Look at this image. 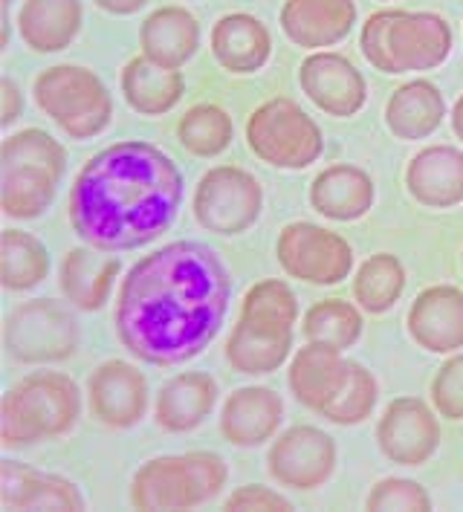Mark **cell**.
Wrapping results in <instances>:
<instances>
[{"mask_svg":"<svg viewBox=\"0 0 463 512\" xmlns=\"http://www.w3.org/2000/svg\"><path fill=\"white\" fill-rule=\"evenodd\" d=\"M90 411L108 429H134L148 411V379L125 359L102 362L87 379Z\"/></svg>","mask_w":463,"mask_h":512,"instance_id":"4fadbf2b","label":"cell"},{"mask_svg":"<svg viewBox=\"0 0 463 512\" xmlns=\"http://www.w3.org/2000/svg\"><path fill=\"white\" fill-rule=\"evenodd\" d=\"M0 504L3 510H84L82 492L73 481L18 460L0 463Z\"/></svg>","mask_w":463,"mask_h":512,"instance_id":"ac0fdd59","label":"cell"},{"mask_svg":"<svg viewBox=\"0 0 463 512\" xmlns=\"http://www.w3.org/2000/svg\"><path fill=\"white\" fill-rule=\"evenodd\" d=\"M365 507L377 512H429L432 498L423 486L409 478H385L365 498Z\"/></svg>","mask_w":463,"mask_h":512,"instance_id":"74e56055","label":"cell"},{"mask_svg":"<svg viewBox=\"0 0 463 512\" xmlns=\"http://www.w3.org/2000/svg\"><path fill=\"white\" fill-rule=\"evenodd\" d=\"M223 510H261V512H290L293 504L273 492L270 486H241L238 492H232L226 501H223Z\"/></svg>","mask_w":463,"mask_h":512,"instance_id":"ab89813d","label":"cell"},{"mask_svg":"<svg viewBox=\"0 0 463 512\" xmlns=\"http://www.w3.org/2000/svg\"><path fill=\"white\" fill-rule=\"evenodd\" d=\"M449 119H452V131L458 139H463V96L455 102V108L449 113Z\"/></svg>","mask_w":463,"mask_h":512,"instance_id":"7bdbcfd3","label":"cell"},{"mask_svg":"<svg viewBox=\"0 0 463 512\" xmlns=\"http://www.w3.org/2000/svg\"><path fill=\"white\" fill-rule=\"evenodd\" d=\"M452 27L437 12L380 9L359 32V50L368 64L388 76L440 67L452 53Z\"/></svg>","mask_w":463,"mask_h":512,"instance_id":"3957f363","label":"cell"},{"mask_svg":"<svg viewBox=\"0 0 463 512\" xmlns=\"http://www.w3.org/2000/svg\"><path fill=\"white\" fill-rule=\"evenodd\" d=\"M212 55L226 73H258L273 55V35L255 15L232 12L212 27Z\"/></svg>","mask_w":463,"mask_h":512,"instance_id":"603a6c76","label":"cell"},{"mask_svg":"<svg viewBox=\"0 0 463 512\" xmlns=\"http://www.w3.org/2000/svg\"><path fill=\"white\" fill-rule=\"evenodd\" d=\"M432 403L446 420H463V353L452 356L432 379Z\"/></svg>","mask_w":463,"mask_h":512,"instance_id":"f35d334b","label":"cell"},{"mask_svg":"<svg viewBox=\"0 0 463 512\" xmlns=\"http://www.w3.org/2000/svg\"><path fill=\"white\" fill-rule=\"evenodd\" d=\"M177 139L189 154L209 160L232 145L235 125H232V116L218 105H194L180 116Z\"/></svg>","mask_w":463,"mask_h":512,"instance_id":"e575fe53","label":"cell"},{"mask_svg":"<svg viewBox=\"0 0 463 512\" xmlns=\"http://www.w3.org/2000/svg\"><path fill=\"white\" fill-rule=\"evenodd\" d=\"M380 452L400 466H423L440 449V423L435 411L417 397H400L385 405L377 423Z\"/></svg>","mask_w":463,"mask_h":512,"instance_id":"7c38bea8","label":"cell"},{"mask_svg":"<svg viewBox=\"0 0 463 512\" xmlns=\"http://www.w3.org/2000/svg\"><path fill=\"white\" fill-rule=\"evenodd\" d=\"M301 330L307 342L327 345L333 351H348L362 336V313L345 298H325L304 313Z\"/></svg>","mask_w":463,"mask_h":512,"instance_id":"d6a6232c","label":"cell"},{"mask_svg":"<svg viewBox=\"0 0 463 512\" xmlns=\"http://www.w3.org/2000/svg\"><path fill=\"white\" fill-rule=\"evenodd\" d=\"M281 270L316 287L342 284L354 270V249L342 235L319 223L296 220L287 223L275 243Z\"/></svg>","mask_w":463,"mask_h":512,"instance_id":"30bf717a","label":"cell"},{"mask_svg":"<svg viewBox=\"0 0 463 512\" xmlns=\"http://www.w3.org/2000/svg\"><path fill=\"white\" fill-rule=\"evenodd\" d=\"M58 177H53L44 168H29V165H3V180H0V203L3 215L9 220H32L41 217L55 200Z\"/></svg>","mask_w":463,"mask_h":512,"instance_id":"f546056e","label":"cell"},{"mask_svg":"<svg viewBox=\"0 0 463 512\" xmlns=\"http://www.w3.org/2000/svg\"><path fill=\"white\" fill-rule=\"evenodd\" d=\"M191 209L206 232L241 235L261 217L264 191H261V183L244 168L218 165L200 177Z\"/></svg>","mask_w":463,"mask_h":512,"instance_id":"9c48e42d","label":"cell"},{"mask_svg":"<svg viewBox=\"0 0 463 512\" xmlns=\"http://www.w3.org/2000/svg\"><path fill=\"white\" fill-rule=\"evenodd\" d=\"M356 24L354 0H287L281 9V29L301 50L336 47Z\"/></svg>","mask_w":463,"mask_h":512,"instance_id":"e0dca14e","label":"cell"},{"mask_svg":"<svg viewBox=\"0 0 463 512\" xmlns=\"http://www.w3.org/2000/svg\"><path fill=\"white\" fill-rule=\"evenodd\" d=\"M299 84L304 96L316 108L325 110L327 116H336V119L356 116L368 102L365 76L356 70L351 58L330 53V50L307 55L301 61Z\"/></svg>","mask_w":463,"mask_h":512,"instance_id":"5bb4252c","label":"cell"},{"mask_svg":"<svg viewBox=\"0 0 463 512\" xmlns=\"http://www.w3.org/2000/svg\"><path fill=\"white\" fill-rule=\"evenodd\" d=\"M139 44L145 58L180 70L200 47V24L183 6H163L145 18Z\"/></svg>","mask_w":463,"mask_h":512,"instance_id":"4316f807","label":"cell"},{"mask_svg":"<svg viewBox=\"0 0 463 512\" xmlns=\"http://www.w3.org/2000/svg\"><path fill=\"white\" fill-rule=\"evenodd\" d=\"M443 119H446V99L440 87L426 79L406 81L391 93L385 105V125L403 142L429 139L443 125Z\"/></svg>","mask_w":463,"mask_h":512,"instance_id":"d4e9b609","label":"cell"},{"mask_svg":"<svg viewBox=\"0 0 463 512\" xmlns=\"http://www.w3.org/2000/svg\"><path fill=\"white\" fill-rule=\"evenodd\" d=\"M409 336L429 353H455L463 348V293L437 284L411 301L406 316Z\"/></svg>","mask_w":463,"mask_h":512,"instance_id":"9a60e30c","label":"cell"},{"mask_svg":"<svg viewBox=\"0 0 463 512\" xmlns=\"http://www.w3.org/2000/svg\"><path fill=\"white\" fill-rule=\"evenodd\" d=\"M119 272H122V264L113 252L96 249V246H76L61 258L58 287L70 301V307L93 313L105 307Z\"/></svg>","mask_w":463,"mask_h":512,"instance_id":"d6986e66","label":"cell"},{"mask_svg":"<svg viewBox=\"0 0 463 512\" xmlns=\"http://www.w3.org/2000/svg\"><path fill=\"white\" fill-rule=\"evenodd\" d=\"M99 9H105L110 15H134L148 0H93Z\"/></svg>","mask_w":463,"mask_h":512,"instance_id":"b9f144b4","label":"cell"},{"mask_svg":"<svg viewBox=\"0 0 463 512\" xmlns=\"http://www.w3.org/2000/svg\"><path fill=\"white\" fill-rule=\"evenodd\" d=\"M50 275V252L35 235L6 229L0 241V281L9 293H27Z\"/></svg>","mask_w":463,"mask_h":512,"instance_id":"4dcf8cb0","label":"cell"},{"mask_svg":"<svg viewBox=\"0 0 463 512\" xmlns=\"http://www.w3.org/2000/svg\"><path fill=\"white\" fill-rule=\"evenodd\" d=\"M229 301L232 278L212 246L165 243L122 278L116 336L139 362L183 365L215 342Z\"/></svg>","mask_w":463,"mask_h":512,"instance_id":"6da1fadb","label":"cell"},{"mask_svg":"<svg viewBox=\"0 0 463 512\" xmlns=\"http://www.w3.org/2000/svg\"><path fill=\"white\" fill-rule=\"evenodd\" d=\"M3 165H29V168H44L53 177H64L67 154L64 145L41 128H24L18 134L3 139Z\"/></svg>","mask_w":463,"mask_h":512,"instance_id":"8d00e7d4","label":"cell"},{"mask_svg":"<svg viewBox=\"0 0 463 512\" xmlns=\"http://www.w3.org/2000/svg\"><path fill=\"white\" fill-rule=\"evenodd\" d=\"M3 3H6V6H12V0H3Z\"/></svg>","mask_w":463,"mask_h":512,"instance_id":"ee69618b","label":"cell"},{"mask_svg":"<svg viewBox=\"0 0 463 512\" xmlns=\"http://www.w3.org/2000/svg\"><path fill=\"white\" fill-rule=\"evenodd\" d=\"M403 290H406V267L391 252L371 255L354 275L356 304L371 316L388 313L400 301Z\"/></svg>","mask_w":463,"mask_h":512,"instance_id":"1f68e13d","label":"cell"},{"mask_svg":"<svg viewBox=\"0 0 463 512\" xmlns=\"http://www.w3.org/2000/svg\"><path fill=\"white\" fill-rule=\"evenodd\" d=\"M218 382L203 371H186L165 382L154 403V417L163 432H194L218 405Z\"/></svg>","mask_w":463,"mask_h":512,"instance_id":"7402d4cb","label":"cell"},{"mask_svg":"<svg viewBox=\"0 0 463 512\" xmlns=\"http://www.w3.org/2000/svg\"><path fill=\"white\" fill-rule=\"evenodd\" d=\"M241 319L255 327L293 333V327L299 322V298L290 290V284L281 278L258 281L246 290Z\"/></svg>","mask_w":463,"mask_h":512,"instance_id":"836d02e7","label":"cell"},{"mask_svg":"<svg viewBox=\"0 0 463 512\" xmlns=\"http://www.w3.org/2000/svg\"><path fill=\"white\" fill-rule=\"evenodd\" d=\"M32 96L70 139H93L113 119V99L105 81L79 64H55L38 73Z\"/></svg>","mask_w":463,"mask_h":512,"instance_id":"8992f818","label":"cell"},{"mask_svg":"<svg viewBox=\"0 0 463 512\" xmlns=\"http://www.w3.org/2000/svg\"><path fill=\"white\" fill-rule=\"evenodd\" d=\"M82 0H24L18 32L32 53H61L82 29Z\"/></svg>","mask_w":463,"mask_h":512,"instance_id":"484cf974","label":"cell"},{"mask_svg":"<svg viewBox=\"0 0 463 512\" xmlns=\"http://www.w3.org/2000/svg\"><path fill=\"white\" fill-rule=\"evenodd\" d=\"M82 417V391L67 374L38 371L18 385H12L3 397L0 434L6 449L32 446L41 440H53L67 434Z\"/></svg>","mask_w":463,"mask_h":512,"instance_id":"277c9868","label":"cell"},{"mask_svg":"<svg viewBox=\"0 0 463 512\" xmlns=\"http://www.w3.org/2000/svg\"><path fill=\"white\" fill-rule=\"evenodd\" d=\"M183 171L142 139L102 148L70 189V223L87 246L128 252L157 241L183 206Z\"/></svg>","mask_w":463,"mask_h":512,"instance_id":"7a4b0ae2","label":"cell"},{"mask_svg":"<svg viewBox=\"0 0 463 512\" xmlns=\"http://www.w3.org/2000/svg\"><path fill=\"white\" fill-rule=\"evenodd\" d=\"M267 469L287 489H319L336 469V443L316 426H293L273 440Z\"/></svg>","mask_w":463,"mask_h":512,"instance_id":"8fae6325","label":"cell"},{"mask_svg":"<svg viewBox=\"0 0 463 512\" xmlns=\"http://www.w3.org/2000/svg\"><path fill=\"white\" fill-rule=\"evenodd\" d=\"M351 362L342 356V351H333L327 345L307 342L290 362V391L304 408L322 411L333 403L348 379Z\"/></svg>","mask_w":463,"mask_h":512,"instance_id":"cb8c5ba5","label":"cell"},{"mask_svg":"<svg viewBox=\"0 0 463 512\" xmlns=\"http://www.w3.org/2000/svg\"><path fill=\"white\" fill-rule=\"evenodd\" d=\"M186 81L174 67H163L145 55L131 58L122 70V93L125 102L142 116H163L177 108L183 99Z\"/></svg>","mask_w":463,"mask_h":512,"instance_id":"83f0119b","label":"cell"},{"mask_svg":"<svg viewBox=\"0 0 463 512\" xmlns=\"http://www.w3.org/2000/svg\"><path fill=\"white\" fill-rule=\"evenodd\" d=\"M461 261H463V258H461Z\"/></svg>","mask_w":463,"mask_h":512,"instance_id":"bcb514c9","label":"cell"},{"mask_svg":"<svg viewBox=\"0 0 463 512\" xmlns=\"http://www.w3.org/2000/svg\"><path fill=\"white\" fill-rule=\"evenodd\" d=\"M406 189L426 209H452L463 203V151L429 145L411 157Z\"/></svg>","mask_w":463,"mask_h":512,"instance_id":"ffe728a7","label":"cell"},{"mask_svg":"<svg viewBox=\"0 0 463 512\" xmlns=\"http://www.w3.org/2000/svg\"><path fill=\"white\" fill-rule=\"evenodd\" d=\"M82 330L76 316L53 298L18 304L3 324L6 356L18 365H55L79 348Z\"/></svg>","mask_w":463,"mask_h":512,"instance_id":"ba28073f","label":"cell"},{"mask_svg":"<svg viewBox=\"0 0 463 512\" xmlns=\"http://www.w3.org/2000/svg\"><path fill=\"white\" fill-rule=\"evenodd\" d=\"M377 400H380V388H377L374 374L368 368H362L359 362H351L348 379H345L339 397L327 408H322L319 414L336 426H359L371 417Z\"/></svg>","mask_w":463,"mask_h":512,"instance_id":"d590c367","label":"cell"},{"mask_svg":"<svg viewBox=\"0 0 463 512\" xmlns=\"http://www.w3.org/2000/svg\"><path fill=\"white\" fill-rule=\"evenodd\" d=\"M0 102H3V110H0V125L9 128L21 113H24V93L21 87L12 79L0 81Z\"/></svg>","mask_w":463,"mask_h":512,"instance_id":"60d3db41","label":"cell"},{"mask_svg":"<svg viewBox=\"0 0 463 512\" xmlns=\"http://www.w3.org/2000/svg\"><path fill=\"white\" fill-rule=\"evenodd\" d=\"M382 3H388V0H382Z\"/></svg>","mask_w":463,"mask_h":512,"instance_id":"f6af8a7d","label":"cell"},{"mask_svg":"<svg viewBox=\"0 0 463 512\" xmlns=\"http://www.w3.org/2000/svg\"><path fill=\"white\" fill-rule=\"evenodd\" d=\"M293 351V333H278L267 327L238 319L229 342H226V362L246 377H264L278 371Z\"/></svg>","mask_w":463,"mask_h":512,"instance_id":"f1b7e54d","label":"cell"},{"mask_svg":"<svg viewBox=\"0 0 463 512\" xmlns=\"http://www.w3.org/2000/svg\"><path fill=\"white\" fill-rule=\"evenodd\" d=\"M229 481L226 460L215 452H186L148 460L131 484L137 510H194L218 498Z\"/></svg>","mask_w":463,"mask_h":512,"instance_id":"5b68a950","label":"cell"},{"mask_svg":"<svg viewBox=\"0 0 463 512\" xmlns=\"http://www.w3.org/2000/svg\"><path fill=\"white\" fill-rule=\"evenodd\" d=\"M377 186L359 165H330L310 183V206L327 220L351 223L374 209Z\"/></svg>","mask_w":463,"mask_h":512,"instance_id":"44dd1931","label":"cell"},{"mask_svg":"<svg viewBox=\"0 0 463 512\" xmlns=\"http://www.w3.org/2000/svg\"><path fill=\"white\" fill-rule=\"evenodd\" d=\"M246 145L261 162L301 171L325 154V134L293 99H270L246 119Z\"/></svg>","mask_w":463,"mask_h":512,"instance_id":"52a82bcc","label":"cell"},{"mask_svg":"<svg viewBox=\"0 0 463 512\" xmlns=\"http://www.w3.org/2000/svg\"><path fill=\"white\" fill-rule=\"evenodd\" d=\"M284 400L267 385H246L226 397L220 411V434L241 449H255L278 434Z\"/></svg>","mask_w":463,"mask_h":512,"instance_id":"2e32d148","label":"cell"}]
</instances>
